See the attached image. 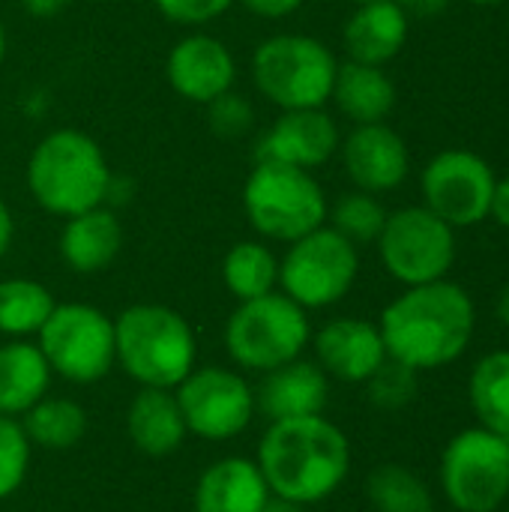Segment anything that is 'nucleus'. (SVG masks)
I'll use <instances>...</instances> for the list:
<instances>
[{"label":"nucleus","instance_id":"cd10ccee","mask_svg":"<svg viewBox=\"0 0 509 512\" xmlns=\"http://www.w3.org/2000/svg\"><path fill=\"white\" fill-rule=\"evenodd\" d=\"M57 300L36 279H3L0 282V333L27 339L42 330Z\"/></svg>","mask_w":509,"mask_h":512},{"label":"nucleus","instance_id":"39448f33","mask_svg":"<svg viewBox=\"0 0 509 512\" xmlns=\"http://www.w3.org/2000/svg\"><path fill=\"white\" fill-rule=\"evenodd\" d=\"M339 72L336 54L315 36L276 33L252 54V81L282 111L324 108Z\"/></svg>","mask_w":509,"mask_h":512},{"label":"nucleus","instance_id":"dca6fc26","mask_svg":"<svg viewBox=\"0 0 509 512\" xmlns=\"http://www.w3.org/2000/svg\"><path fill=\"white\" fill-rule=\"evenodd\" d=\"M345 174L360 192L381 195L405 183L411 171L408 144L387 123L354 126V132L339 144Z\"/></svg>","mask_w":509,"mask_h":512},{"label":"nucleus","instance_id":"f03ea898","mask_svg":"<svg viewBox=\"0 0 509 512\" xmlns=\"http://www.w3.org/2000/svg\"><path fill=\"white\" fill-rule=\"evenodd\" d=\"M258 468L270 495L309 507L339 492L351 471V444L324 414L276 420L258 444Z\"/></svg>","mask_w":509,"mask_h":512},{"label":"nucleus","instance_id":"9d476101","mask_svg":"<svg viewBox=\"0 0 509 512\" xmlns=\"http://www.w3.org/2000/svg\"><path fill=\"white\" fill-rule=\"evenodd\" d=\"M441 489L459 512H495L509 498V441L477 426L459 432L441 456Z\"/></svg>","mask_w":509,"mask_h":512},{"label":"nucleus","instance_id":"412c9836","mask_svg":"<svg viewBox=\"0 0 509 512\" xmlns=\"http://www.w3.org/2000/svg\"><path fill=\"white\" fill-rule=\"evenodd\" d=\"M123 249V225L111 207H93L66 219L60 231V258L75 273H99Z\"/></svg>","mask_w":509,"mask_h":512},{"label":"nucleus","instance_id":"473e14b6","mask_svg":"<svg viewBox=\"0 0 509 512\" xmlns=\"http://www.w3.org/2000/svg\"><path fill=\"white\" fill-rule=\"evenodd\" d=\"M207 114H210V129L222 138H237L252 126V105L231 90L213 99L207 105Z\"/></svg>","mask_w":509,"mask_h":512},{"label":"nucleus","instance_id":"4be33fe9","mask_svg":"<svg viewBox=\"0 0 509 512\" xmlns=\"http://www.w3.org/2000/svg\"><path fill=\"white\" fill-rule=\"evenodd\" d=\"M330 99L354 126L384 123L396 108V84L384 72V66L345 60L339 63Z\"/></svg>","mask_w":509,"mask_h":512},{"label":"nucleus","instance_id":"393cba45","mask_svg":"<svg viewBox=\"0 0 509 512\" xmlns=\"http://www.w3.org/2000/svg\"><path fill=\"white\" fill-rule=\"evenodd\" d=\"M468 396L480 426L509 441V351H492L474 366Z\"/></svg>","mask_w":509,"mask_h":512},{"label":"nucleus","instance_id":"72a5a7b5","mask_svg":"<svg viewBox=\"0 0 509 512\" xmlns=\"http://www.w3.org/2000/svg\"><path fill=\"white\" fill-rule=\"evenodd\" d=\"M159 15L168 18L171 24H183V27H195V24H207L216 21L219 15H225L237 0H153Z\"/></svg>","mask_w":509,"mask_h":512},{"label":"nucleus","instance_id":"a19ab883","mask_svg":"<svg viewBox=\"0 0 509 512\" xmlns=\"http://www.w3.org/2000/svg\"><path fill=\"white\" fill-rule=\"evenodd\" d=\"M3 60H6V30L0 24V66H3Z\"/></svg>","mask_w":509,"mask_h":512},{"label":"nucleus","instance_id":"aec40b11","mask_svg":"<svg viewBox=\"0 0 509 512\" xmlns=\"http://www.w3.org/2000/svg\"><path fill=\"white\" fill-rule=\"evenodd\" d=\"M348 60L384 66L408 42V12L396 0L360 3L342 33Z\"/></svg>","mask_w":509,"mask_h":512},{"label":"nucleus","instance_id":"c03bdc74","mask_svg":"<svg viewBox=\"0 0 509 512\" xmlns=\"http://www.w3.org/2000/svg\"><path fill=\"white\" fill-rule=\"evenodd\" d=\"M426 512H435V510H426Z\"/></svg>","mask_w":509,"mask_h":512},{"label":"nucleus","instance_id":"a18cd8bd","mask_svg":"<svg viewBox=\"0 0 509 512\" xmlns=\"http://www.w3.org/2000/svg\"><path fill=\"white\" fill-rule=\"evenodd\" d=\"M507 512H509V510H507Z\"/></svg>","mask_w":509,"mask_h":512},{"label":"nucleus","instance_id":"f8f14e48","mask_svg":"<svg viewBox=\"0 0 509 512\" xmlns=\"http://www.w3.org/2000/svg\"><path fill=\"white\" fill-rule=\"evenodd\" d=\"M186 432L204 441L237 438L255 417V390L240 372L207 366L192 369L174 387Z\"/></svg>","mask_w":509,"mask_h":512},{"label":"nucleus","instance_id":"37998d69","mask_svg":"<svg viewBox=\"0 0 509 512\" xmlns=\"http://www.w3.org/2000/svg\"><path fill=\"white\" fill-rule=\"evenodd\" d=\"M354 6H360V3H372V0H351Z\"/></svg>","mask_w":509,"mask_h":512},{"label":"nucleus","instance_id":"9b49d317","mask_svg":"<svg viewBox=\"0 0 509 512\" xmlns=\"http://www.w3.org/2000/svg\"><path fill=\"white\" fill-rule=\"evenodd\" d=\"M378 252L387 273L414 288L447 279L456 261V228H450L429 207H402L387 213L378 237Z\"/></svg>","mask_w":509,"mask_h":512},{"label":"nucleus","instance_id":"20e7f679","mask_svg":"<svg viewBox=\"0 0 509 512\" xmlns=\"http://www.w3.org/2000/svg\"><path fill=\"white\" fill-rule=\"evenodd\" d=\"M117 363L141 387L174 390L198 357V342L189 321L159 303H138L114 321Z\"/></svg>","mask_w":509,"mask_h":512},{"label":"nucleus","instance_id":"f3484780","mask_svg":"<svg viewBox=\"0 0 509 512\" xmlns=\"http://www.w3.org/2000/svg\"><path fill=\"white\" fill-rule=\"evenodd\" d=\"M315 357L327 378L366 384L387 360V348L378 324L363 318H333L315 333Z\"/></svg>","mask_w":509,"mask_h":512},{"label":"nucleus","instance_id":"1a4fd4ad","mask_svg":"<svg viewBox=\"0 0 509 512\" xmlns=\"http://www.w3.org/2000/svg\"><path fill=\"white\" fill-rule=\"evenodd\" d=\"M357 273V246L330 225H321L288 246L279 261V288L306 312L327 309L354 288Z\"/></svg>","mask_w":509,"mask_h":512},{"label":"nucleus","instance_id":"b1692460","mask_svg":"<svg viewBox=\"0 0 509 512\" xmlns=\"http://www.w3.org/2000/svg\"><path fill=\"white\" fill-rule=\"evenodd\" d=\"M51 366L45 363L39 345L12 339L0 345V414L24 417L42 396H48Z\"/></svg>","mask_w":509,"mask_h":512},{"label":"nucleus","instance_id":"ea45409f","mask_svg":"<svg viewBox=\"0 0 509 512\" xmlns=\"http://www.w3.org/2000/svg\"><path fill=\"white\" fill-rule=\"evenodd\" d=\"M495 312H498V318H501V324L509 327V282L501 288V294H498V303H495Z\"/></svg>","mask_w":509,"mask_h":512},{"label":"nucleus","instance_id":"ddd939ff","mask_svg":"<svg viewBox=\"0 0 509 512\" xmlns=\"http://www.w3.org/2000/svg\"><path fill=\"white\" fill-rule=\"evenodd\" d=\"M492 165L471 150H444L423 168V207L450 228H471L489 219L495 195Z\"/></svg>","mask_w":509,"mask_h":512},{"label":"nucleus","instance_id":"4468645a","mask_svg":"<svg viewBox=\"0 0 509 512\" xmlns=\"http://www.w3.org/2000/svg\"><path fill=\"white\" fill-rule=\"evenodd\" d=\"M339 144V126L324 108L282 111L279 120L261 135L255 162H279L312 171L330 162Z\"/></svg>","mask_w":509,"mask_h":512},{"label":"nucleus","instance_id":"2eb2a0df","mask_svg":"<svg viewBox=\"0 0 509 512\" xmlns=\"http://www.w3.org/2000/svg\"><path fill=\"white\" fill-rule=\"evenodd\" d=\"M165 75L177 96L195 105H210L234 87L237 63L222 39L210 33H189L171 48Z\"/></svg>","mask_w":509,"mask_h":512},{"label":"nucleus","instance_id":"58836bf2","mask_svg":"<svg viewBox=\"0 0 509 512\" xmlns=\"http://www.w3.org/2000/svg\"><path fill=\"white\" fill-rule=\"evenodd\" d=\"M12 237H15V222H12V213H9L6 201L0 198V258L9 252V246H12Z\"/></svg>","mask_w":509,"mask_h":512},{"label":"nucleus","instance_id":"f704fd0d","mask_svg":"<svg viewBox=\"0 0 509 512\" xmlns=\"http://www.w3.org/2000/svg\"><path fill=\"white\" fill-rule=\"evenodd\" d=\"M237 3H243L258 18H288L303 6V0H237Z\"/></svg>","mask_w":509,"mask_h":512},{"label":"nucleus","instance_id":"e433bc0d","mask_svg":"<svg viewBox=\"0 0 509 512\" xmlns=\"http://www.w3.org/2000/svg\"><path fill=\"white\" fill-rule=\"evenodd\" d=\"M396 3H399L408 15L432 18V15H438V12H444L450 0H396Z\"/></svg>","mask_w":509,"mask_h":512},{"label":"nucleus","instance_id":"0eeeda50","mask_svg":"<svg viewBox=\"0 0 509 512\" xmlns=\"http://www.w3.org/2000/svg\"><path fill=\"white\" fill-rule=\"evenodd\" d=\"M312 339L309 315L282 291L243 300L225 324V348L246 372H273L297 360Z\"/></svg>","mask_w":509,"mask_h":512},{"label":"nucleus","instance_id":"2f4dec72","mask_svg":"<svg viewBox=\"0 0 509 512\" xmlns=\"http://www.w3.org/2000/svg\"><path fill=\"white\" fill-rule=\"evenodd\" d=\"M366 387H369L372 405H378L384 411H399V408L411 405L417 396V372L387 357L381 363V369L366 381Z\"/></svg>","mask_w":509,"mask_h":512},{"label":"nucleus","instance_id":"7ed1b4c3","mask_svg":"<svg viewBox=\"0 0 509 512\" xmlns=\"http://www.w3.org/2000/svg\"><path fill=\"white\" fill-rule=\"evenodd\" d=\"M27 189L45 213L72 219L108 201L111 168L87 132L54 129L30 153Z\"/></svg>","mask_w":509,"mask_h":512},{"label":"nucleus","instance_id":"bb28decb","mask_svg":"<svg viewBox=\"0 0 509 512\" xmlns=\"http://www.w3.org/2000/svg\"><path fill=\"white\" fill-rule=\"evenodd\" d=\"M222 282L240 303L264 297L279 285V258L267 249V243L243 240L228 249L222 261Z\"/></svg>","mask_w":509,"mask_h":512},{"label":"nucleus","instance_id":"c756f323","mask_svg":"<svg viewBox=\"0 0 509 512\" xmlns=\"http://www.w3.org/2000/svg\"><path fill=\"white\" fill-rule=\"evenodd\" d=\"M330 228L339 231L345 240H351L354 246H366V243H378L384 222H387V210L384 204L369 195V192H348L336 201L333 210H327Z\"/></svg>","mask_w":509,"mask_h":512},{"label":"nucleus","instance_id":"6ab92c4d","mask_svg":"<svg viewBox=\"0 0 509 512\" xmlns=\"http://www.w3.org/2000/svg\"><path fill=\"white\" fill-rule=\"evenodd\" d=\"M270 486L258 462L228 456L213 462L195 486V512H264Z\"/></svg>","mask_w":509,"mask_h":512},{"label":"nucleus","instance_id":"c85d7f7f","mask_svg":"<svg viewBox=\"0 0 509 512\" xmlns=\"http://www.w3.org/2000/svg\"><path fill=\"white\" fill-rule=\"evenodd\" d=\"M366 495L378 512H426L432 510L429 486L405 465H381L369 474Z\"/></svg>","mask_w":509,"mask_h":512},{"label":"nucleus","instance_id":"f257e3e1","mask_svg":"<svg viewBox=\"0 0 509 512\" xmlns=\"http://www.w3.org/2000/svg\"><path fill=\"white\" fill-rule=\"evenodd\" d=\"M474 327V300L447 279L408 288L384 309L378 324L387 357L414 372L456 363L468 351Z\"/></svg>","mask_w":509,"mask_h":512},{"label":"nucleus","instance_id":"6e6552de","mask_svg":"<svg viewBox=\"0 0 509 512\" xmlns=\"http://www.w3.org/2000/svg\"><path fill=\"white\" fill-rule=\"evenodd\" d=\"M36 339L51 372L72 384H96L117 363L114 321L87 303H57Z\"/></svg>","mask_w":509,"mask_h":512},{"label":"nucleus","instance_id":"c9c22d12","mask_svg":"<svg viewBox=\"0 0 509 512\" xmlns=\"http://www.w3.org/2000/svg\"><path fill=\"white\" fill-rule=\"evenodd\" d=\"M489 216H495V222H498V225L509 228V177H504V180H498V183H495L492 213H489Z\"/></svg>","mask_w":509,"mask_h":512},{"label":"nucleus","instance_id":"79ce46f5","mask_svg":"<svg viewBox=\"0 0 509 512\" xmlns=\"http://www.w3.org/2000/svg\"><path fill=\"white\" fill-rule=\"evenodd\" d=\"M471 3H477V6H501L507 0H471Z\"/></svg>","mask_w":509,"mask_h":512},{"label":"nucleus","instance_id":"4c0bfd02","mask_svg":"<svg viewBox=\"0 0 509 512\" xmlns=\"http://www.w3.org/2000/svg\"><path fill=\"white\" fill-rule=\"evenodd\" d=\"M21 6L33 18H54L57 12H63L69 6V0H21Z\"/></svg>","mask_w":509,"mask_h":512},{"label":"nucleus","instance_id":"5701e85b","mask_svg":"<svg viewBox=\"0 0 509 512\" xmlns=\"http://www.w3.org/2000/svg\"><path fill=\"white\" fill-rule=\"evenodd\" d=\"M126 429L132 444L147 456H168L189 435L174 390H156V387H141V393L132 399L126 414Z\"/></svg>","mask_w":509,"mask_h":512},{"label":"nucleus","instance_id":"a211bd4d","mask_svg":"<svg viewBox=\"0 0 509 512\" xmlns=\"http://www.w3.org/2000/svg\"><path fill=\"white\" fill-rule=\"evenodd\" d=\"M330 396L327 372L309 360H291L273 372H264L261 387L255 390V408L270 420H297L324 414Z\"/></svg>","mask_w":509,"mask_h":512},{"label":"nucleus","instance_id":"a878e982","mask_svg":"<svg viewBox=\"0 0 509 512\" xmlns=\"http://www.w3.org/2000/svg\"><path fill=\"white\" fill-rule=\"evenodd\" d=\"M30 444L42 450H72L87 432V414L78 402L42 396L21 420Z\"/></svg>","mask_w":509,"mask_h":512},{"label":"nucleus","instance_id":"423d86ee","mask_svg":"<svg viewBox=\"0 0 509 512\" xmlns=\"http://www.w3.org/2000/svg\"><path fill=\"white\" fill-rule=\"evenodd\" d=\"M243 210L261 237L294 243L321 228L330 207L312 171L279 162H255L243 186Z\"/></svg>","mask_w":509,"mask_h":512},{"label":"nucleus","instance_id":"7c9ffc66","mask_svg":"<svg viewBox=\"0 0 509 512\" xmlns=\"http://www.w3.org/2000/svg\"><path fill=\"white\" fill-rule=\"evenodd\" d=\"M30 450H33V444H30L21 420L0 414V501L12 498L21 489V483L27 480Z\"/></svg>","mask_w":509,"mask_h":512}]
</instances>
